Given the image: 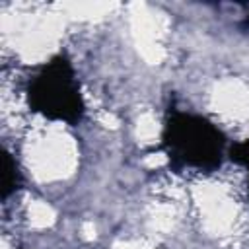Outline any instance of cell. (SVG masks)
I'll use <instances>...</instances> for the list:
<instances>
[{
    "instance_id": "6da1fadb",
    "label": "cell",
    "mask_w": 249,
    "mask_h": 249,
    "mask_svg": "<svg viewBox=\"0 0 249 249\" xmlns=\"http://www.w3.org/2000/svg\"><path fill=\"white\" fill-rule=\"evenodd\" d=\"M158 150L165 154L173 171L212 173L228 158L230 142L224 130L208 117L169 105Z\"/></svg>"
},
{
    "instance_id": "7a4b0ae2",
    "label": "cell",
    "mask_w": 249,
    "mask_h": 249,
    "mask_svg": "<svg viewBox=\"0 0 249 249\" xmlns=\"http://www.w3.org/2000/svg\"><path fill=\"white\" fill-rule=\"evenodd\" d=\"M31 111L47 121L76 126L86 115V103L72 60L58 53L39 64L25 88Z\"/></svg>"
},
{
    "instance_id": "3957f363",
    "label": "cell",
    "mask_w": 249,
    "mask_h": 249,
    "mask_svg": "<svg viewBox=\"0 0 249 249\" xmlns=\"http://www.w3.org/2000/svg\"><path fill=\"white\" fill-rule=\"evenodd\" d=\"M21 171L19 165L16 161V158L12 156V152L4 150L2 156V200L10 198L19 187H21Z\"/></svg>"
},
{
    "instance_id": "277c9868",
    "label": "cell",
    "mask_w": 249,
    "mask_h": 249,
    "mask_svg": "<svg viewBox=\"0 0 249 249\" xmlns=\"http://www.w3.org/2000/svg\"><path fill=\"white\" fill-rule=\"evenodd\" d=\"M228 160L247 171V195H249V138L247 140H241V142L230 144Z\"/></svg>"
},
{
    "instance_id": "5b68a950",
    "label": "cell",
    "mask_w": 249,
    "mask_h": 249,
    "mask_svg": "<svg viewBox=\"0 0 249 249\" xmlns=\"http://www.w3.org/2000/svg\"><path fill=\"white\" fill-rule=\"evenodd\" d=\"M239 27H241L243 31H249V14H247V16H243V19H241Z\"/></svg>"
},
{
    "instance_id": "8992f818",
    "label": "cell",
    "mask_w": 249,
    "mask_h": 249,
    "mask_svg": "<svg viewBox=\"0 0 249 249\" xmlns=\"http://www.w3.org/2000/svg\"><path fill=\"white\" fill-rule=\"evenodd\" d=\"M19 249H23V247H19Z\"/></svg>"
}]
</instances>
